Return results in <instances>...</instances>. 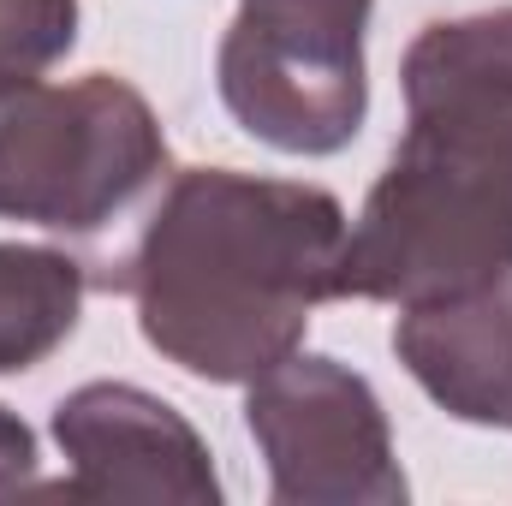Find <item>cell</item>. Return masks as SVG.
Returning a JSON list of instances; mask_svg holds the SVG:
<instances>
[{
	"mask_svg": "<svg viewBox=\"0 0 512 506\" xmlns=\"http://www.w3.org/2000/svg\"><path fill=\"white\" fill-rule=\"evenodd\" d=\"M346 209L304 179L179 167L131 256L96 286L137 304V334L185 376L233 387L292 358L340 298Z\"/></svg>",
	"mask_w": 512,
	"mask_h": 506,
	"instance_id": "obj_1",
	"label": "cell"
},
{
	"mask_svg": "<svg viewBox=\"0 0 512 506\" xmlns=\"http://www.w3.org/2000/svg\"><path fill=\"white\" fill-rule=\"evenodd\" d=\"M399 90L405 131L346 227L340 298L411 310L512 274V6L423 24Z\"/></svg>",
	"mask_w": 512,
	"mask_h": 506,
	"instance_id": "obj_2",
	"label": "cell"
},
{
	"mask_svg": "<svg viewBox=\"0 0 512 506\" xmlns=\"http://www.w3.org/2000/svg\"><path fill=\"white\" fill-rule=\"evenodd\" d=\"M161 173L167 131L137 84L114 72L0 84V221L102 233Z\"/></svg>",
	"mask_w": 512,
	"mask_h": 506,
	"instance_id": "obj_3",
	"label": "cell"
},
{
	"mask_svg": "<svg viewBox=\"0 0 512 506\" xmlns=\"http://www.w3.org/2000/svg\"><path fill=\"white\" fill-rule=\"evenodd\" d=\"M376 0H239L215 84L239 131L280 155H340L370 120Z\"/></svg>",
	"mask_w": 512,
	"mask_h": 506,
	"instance_id": "obj_4",
	"label": "cell"
},
{
	"mask_svg": "<svg viewBox=\"0 0 512 506\" xmlns=\"http://www.w3.org/2000/svg\"><path fill=\"white\" fill-rule=\"evenodd\" d=\"M245 429L280 506H405L411 495L376 387L340 358L292 352L262 370Z\"/></svg>",
	"mask_w": 512,
	"mask_h": 506,
	"instance_id": "obj_5",
	"label": "cell"
},
{
	"mask_svg": "<svg viewBox=\"0 0 512 506\" xmlns=\"http://www.w3.org/2000/svg\"><path fill=\"white\" fill-rule=\"evenodd\" d=\"M54 447L66 453L72 477L66 495L84 501H185V506H215L221 471L197 423L167 405L149 387L131 381H84L72 387L54 417Z\"/></svg>",
	"mask_w": 512,
	"mask_h": 506,
	"instance_id": "obj_6",
	"label": "cell"
},
{
	"mask_svg": "<svg viewBox=\"0 0 512 506\" xmlns=\"http://www.w3.org/2000/svg\"><path fill=\"white\" fill-rule=\"evenodd\" d=\"M393 352L453 423L512 429V274L399 310Z\"/></svg>",
	"mask_w": 512,
	"mask_h": 506,
	"instance_id": "obj_7",
	"label": "cell"
},
{
	"mask_svg": "<svg viewBox=\"0 0 512 506\" xmlns=\"http://www.w3.org/2000/svg\"><path fill=\"white\" fill-rule=\"evenodd\" d=\"M90 274L54 245H0V376L48 364L84 316Z\"/></svg>",
	"mask_w": 512,
	"mask_h": 506,
	"instance_id": "obj_8",
	"label": "cell"
},
{
	"mask_svg": "<svg viewBox=\"0 0 512 506\" xmlns=\"http://www.w3.org/2000/svg\"><path fill=\"white\" fill-rule=\"evenodd\" d=\"M78 48V0H0V84L42 78Z\"/></svg>",
	"mask_w": 512,
	"mask_h": 506,
	"instance_id": "obj_9",
	"label": "cell"
},
{
	"mask_svg": "<svg viewBox=\"0 0 512 506\" xmlns=\"http://www.w3.org/2000/svg\"><path fill=\"white\" fill-rule=\"evenodd\" d=\"M24 483H36V435L12 405H0V495Z\"/></svg>",
	"mask_w": 512,
	"mask_h": 506,
	"instance_id": "obj_10",
	"label": "cell"
}]
</instances>
